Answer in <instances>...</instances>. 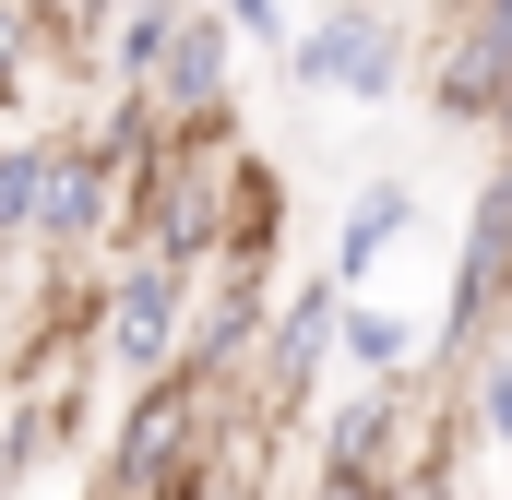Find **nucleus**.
I'll return each instance as SVG.
<instances>
[{
  "label": "nucleus",
  "instance_id": "nucleus-1",
  "mask_svg": "<svg viewBox=\"0 0 512 500\" xmlns=\"http://www.w3.org/2000/svg\"><path fill=\"white\" fill-rule=\"evenodd\" d=\"M96 72L167 143H215V155L251 143L239 131V24H227V0H120L96 24Z\"/></svg>",
  "mask_w": 512,
  "mask_h": 500
},
{
  "label": "nucleus",
  "instance_id": "nucleus-2",
  "mask_svg": "<svg viewBox=\"0 0 512 500\" xmlns=\"http://www.w3.org/2000/svg\"><path fill=\"white\" fill-rule=\"evenodd\" d=\"M286 72L334 108H393L417 84V24L393 0H310V24L286 36Z\"/></svg>",
  "mask_w": 512,
  "mask_h": 500
},
{
  "label": "nucleus",
  "instance_id": "nucleus-3",
  "mask_svg": "<svg viewBox=\"0 0 512 500\" xmlns=\"http://www.w3.org/2000/svg\"><path fill=\"white\" fill-rule=\"evenodd\" d=\"M179 346H191V274L120 250V262L96 274V381L143 393V381L179 370Z\"/></svg>",
  "mask_w": 512,
  "mask_h": 500
},
{
  "label": "nucleus",
  "instance_id": "nucleus-4",
  "mask_svg": "<svg viewBox=\"0 0 512 500\" xmlns=\"http://www.w3.org/2000/svg\"><path fill=\"white\" fill-rule=\"evenodd\" d=\"M334 334H346V286H334V274L274 286V322H262L251 370H239V405H251L274 441L310 417V393H322V370H334Z\"/></svg>",
  "mask_w": 512,
  "mask_h": 500
},
{
  "label": "nucleus",
  "instance_id": "nucleus-5",
  "mask_svg": "<svg viewBox=\"0 0 512 500\" xmlns=\"http://www.w3.org/2000/svg\"><path fill=\"white\" fill-rule=\"evenodd\" d=\"M501 322H512V155L465 203V250H453V286H441V322H429V370L453 381L477 346H501Z\"/></svg>",
  "mask_w": 512,
  "mask_h": 500
},
{
  "label": "nucleus",
  "instance_id": "nucleus-6",
  "mask_svg": "<svg viewBox=\"0 0 512 500\" xmlns=\"http://www.w3.org/2000/svg\"><path fill=\"white\" fill-rule=\"evenodd\" d=\"M251 143H167L155 167H143V191H131V239L143 262H179V274H203L215 250H227V167H239Z\"/></svg>",
  "mask_w": 512,
  "mask_h": 500
},
{
  "label": "nucleus",
  "instance_id": "nucleus-7",
  "mask_svg": "<svg viewBox=\"0 0 512 500\" xmlns=\"http://www.w3.org/2000/svg\"><path fill=\"white\" fill-rule=\"evenodd\" d=\"M417 429H429V370L358 381V393L322 405V429H310V477H405V465H417Z\"/></svg>",
  "mask_w": 512,
  "mask_h": 500
},
{
  "label": "nucleus",
  "instance_id": "nucleus-8",
  "mask_svg": "<svg viewBox=\"0 0 512 500\" xmlns=\"http://www.w3.org/2000/svg\"><path fill=\"white\" fill-rule=\"evenodd\" d=\"M262 322H274V274L262 262H203L191 274V370H215V381H239L251 370V346H262Z\"/></svg>",
  "mask_w": 512,
  "mask_h": 500
},
{
  "label": "nucleus",
  "instance_id": "nucleus-9",
  "mask_svg": "<svg viewBox=\"0 0 512 500\" xmlns=\"http://www.w3.org/2000/svg\"><path fill=\"white\" fill-rule=\"evenodd\" d=\"M84 48H96L84 24H60V12H36V0H0V108H60V84L96 72Z\"/></svg>",
  "mask_w": 512,
  "mask_h": 500
},
{
  "label": "nucleus",
  "instance_id": "nucleus-10",
  "mask_svg": "<svg viewBox=\"0 0 512 500\" xmlns=\"http://www.w3.org/2000/svg\"><path fill=\"white\" fill-rule=\"evenodd\" d=\"M405 227H417V191H405V179H358V191H346V215H334V250H322V274L358 298V286L382 274L393 250H405Z\"/></svg>",
  "mask_w": 512,
  "mask_h": 500
},
{
  "label": "nucleus",
  "instance_id": "nucleus-11",
  "mask_svg": "<svg viewBox=\"0 0 512 500\" xmlns=\"http://www.w3.org/2000/svg\"><path fill=\"white\" fill-rule=\"evenodd\" d=\"M274 250H286V179H274L262 155H239V167H227V250H215V262H262V274H274Z\"/></svg>",
  "mask_w": 512,
  "mask_h": 500
},
{
  "label": "nucleus",
  "instance_id": "nucleus-12",
  "mask_svg": "<svg viewBox=\"0 0 512 500\" xmlns=\"http://www.w3.org/2000/svg\"><path fill=\"white\" fill-rule=\"evenodd\" d=\"M417 358H429L417 310H370V298H346V334H334V370H358V381H405Z\"/></svg>",
  "mask_w": 512,
  "mask_h": 500
},
{
  "label": "nucleus",
  "instance_id": "nucleus-13",
  "mask_svg": "<svg viewBox=\"0 0 512 500\" xmlns=\"http://www.w3.org/2000/svg\"><path fill=\"white\" fill-rule=\"evenodd\" d=\"M465 393H453V405H465V429H477V453H512V346H477V358H465Z\"/></svg>",
  "mask_w": 512,
  "mask_h": 500
},
{
  "label": "nucleus",
  "instance_id": "nucleus-14",
  "mask_svg": "<svg viewBox=\"0 0 512 500\" xmlns=\"http://www.w3.org/2000/svg\"><path fill=\"white\" fill-rule=\"evenodd\" d=\"M0 239L36 250V131H0Z\"/></svg>",
  "mask_w": 512,
  "mask_h": 500
},
{
  "label": "nucleus",
  "instance_id": "nucleus-15",
  "mask_svg": "<svg viewBox=\"0 0 512 500\" xmlns=\"http://www.w3.org/2000/svg\"><path fill=\"white\" fill-rule=\"evenodd\" d=\"M48 441H60V429H48L24 393H0V500H24V489H36V453H48Z\"/></svg>",
  "mask_w": 512,
  "mask_h": 500
},
{
  "label": "nucleus",
  "instance_id": "nucleus-16",
  "mask_svg": "<svg viewBox=\"0 0 512 500\" xmlns=\"http://www.w3.org/2000/svg\"><path fill=\"white\" fill-rule=\"evenodd\" d=\"M24 262H36V250L0 239V334H24Z\"/></svg>",
  "mask_w": 512,
  "mask_h": 500
},
{
  "label": "nucleus",
  "instance_id": "nucleus-17",
  "mask_svg": "<svg viewBox=\"0 0 512 500\" xmlns=\"http://www.w3.org/2000/svg\"><path fill=\"white\" fill-rule=\"evenodd\" d=\"M298 500H393V477H310Z\"/></svg>",
  "mask_w": 512,
  "mask_h": 500
},
{
  "label": "nucleus",
  "instance_id": "nucleus-18",
  "mask_svg": "<svg viewBox=\"0 0 512 500\" xmlns=\"http://www.w3.org/2000/svg\"><path fill=\"white\" fill-rule=\"evenodd\" d=\"M108 12H120V0H84V36H96V24H108Z\"/></svg>",
  "mask_w": 512,
  "mask_h": 500
},
{
  "label": "nucleus",
  "instance_id": "nucleus-19",
  "mask_svg": "<svg viewBox=\"0 0 512 500\" xmlns=\"http://www.w3.org/2000/svg\"><path fill=\"white\" fill-rule=\"evenodd\" d=\"M215 500H274V489H251V477H239V489H215Z\"/></svg>",
  "mask_w": 512,
  "mask_h": 500
}]
</instances>
